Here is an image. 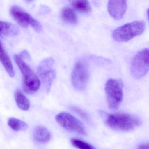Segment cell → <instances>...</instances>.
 Returning <instances> with one entry per match:
<instances>
[{
	"label": "cell",
	"instance_id": "44dd1931",
	"mask_svg": "<svg viewBox=\"0 0 149 149\" xmlns=\"http://www.w3.org/2000/svg\"><path fill=\"white\" fill-rule=\"evenodd\" d=\"M137 149H149V143L139 145Z\"/></svg>",
	"mask_w": 149,
	"mask_h": 149
},
{
	"label": "cell",
	"instance_id": "4fadbf2b",
	"mask_svg": "<svg viewBox=\"0 0 149 149\" xmlns=\"http://www.w3.org/2000/svg\"><path fill=\"white\" fill-rule=\"evenodd\" d=\"M34 137L38 142L45 143L50 141L51 138V135L46 128L43 126H38L35 129Z\"/></svg>",
	"mask_w": 149,
	"mask_h": 149
},
{
	"label": "cell",
	"instance_id": "d6986e66",
	"mask_svg": "<svg viewBox=\"0 0 149 149\" xmlns=\"http://www.w3.org/2000/svg\"><path fill=\"white\" fill-rule=\"evenodd\" d=\"M71 109L75 113L79 115L81 118H82L83 120H85L86 121H89V117H88V115L84 111L81 109L80 108L76 107H72L71 108Z\"/></svg>",
	"mask_w": 149,
	"mask_h": 149
},
{
	"label": "cell",
	"instance_id": "9c48e42d",
	"mask_svg": "<svg viewBox=\"0 0 149 149\" xmlns=\"http://www.w3.org/2000/svg\"><path fill=\"white\" fill-rule=\"evenodd\" d=\"M54 60L52 57L44 59L40 64L38 69V73L48 92L56 77L55 71L53 69Z\"/></svg>",
	"mask_w": 149,
	"mask_h": 149
},
{
	"label": "cell",
	"instance_id": "7a4b0ae2",
	"mask_svg": "<svg viewBox=\"0 0 149 149\" xmlns=\"http://www.w3.org/2000/svg\"><path fill=\"white\" fill-rule=\"evenodd\" d=\"M106 122L113 129L123 131H130L140 124L138 119L125 113L107 115Z\"/></svg>",
	"mask_w": 149,
	"mask_h": 149
},
{
	"label": "cell",
	"instance_id": "3957f363",
	"mask_svg": "<svg viewBox=\"0 0 149 149\" xmlns=\"http://www.w3.org/2000/svg\"><path fill=\"white\" fill-rule=\"evenodd\" d=\"M145 29L143 21H136L128 23L116 28L113 33V37L119 42H127L141 35Z\"/></svg>",
	"mask_w": 149,
	"mask_h": 149
},
{
	"label": "cell",
	"instance_id": "6da1fadb",
	"mask_svg": "<svg viewBox=\"0 0 149 149\" xmlns=\"http://www.w3.org/2000/svg\"><path fill=\"white\" fill-rule=\"evenodd\" d=\"M14 58L16 64L22 74L24 90L29 94L35 93L40 88V79L20 56L15 54Z\"/></svg>",
	"mask_w": 149,
	"mask_h": 149
},
{
	"label": "cell",
	"instance_id": "30bf717a",
	"mask_svg": "<svg viewBox=\"0 0 149 149\" xmlns=\"http://www.w3.org/2000/svg\"><path fill=\"white\" fill-rule=\"evenodd\" d=\"M127 8V1L123 0L109 1L107 8L110 15L116 20H120L125 15Z\"/></svg>",
	"mask_w": 149,
	"mask_h": 149
},
{
	"label": "cell",
	"instance_id": "7c38bea8",
	"mask_svg": "<svg viewBox=\"0 0 149 149\" xmlns=\"http://www.w3.org/2000/svg\"><path fill=\"white\" fill-rule=\"evenodd\" d=\"M0 62L10 77H15V73L10 59L3 48V45H0Z\"/></svg>",
	"mask_w": 149,
	"mask_h": 149
},
{
	"label": "cell",
	"instance_id": "5bb4252c",
	"mask_svg": "<svg viewBox=\"0 0 149 149\" xmlns=\"http://www.w3.org/2000/svg\"><path fill=\"white\" fill-rule=\"evenodd\" d=\"M15 97L17 105L20 109L24 111H27L29 109V101L19 89L17 90L15 92Z\"/></svg>",
	"mask_w": 149,
	"mask_h": 149
},
{
	"label": "cell",
	"instance_id": "ac0fdd59",
	"mask_svg": "<svg viewBox=\"0 0 149 149\" xmlns=\"http://www.w3.org/2000/svg\"><path fill=\"white\" fill-rule=\"evenodd\" d=\"M71 142L74 147L78 149H95L89 143L79 139L73 138L71 140Z\"/></svg>",
	"mask_w": 149,
	"mask_h": 149
},
{
	"label": "cell",
	"instance_id": "8fae6325",
	"mask_svg": "<svg viewBox=\"0 0 149 149\" xmlns=\"http://www.w3.org/2000/svg\"><path fill=\"white\" fill-rule=\"evenodd\" d=\"M19 33V28L17 25L8 22L0 21V36H15Z\"/></svg>",
	"mask_w": 149,
	"mask_h": 149
},
{
	"label": "cell",
	"instance_id": "ffe728a7",
	"mask_svg": "<svg viewBox=\"0 0 149 149\" xmlns=\"http://www.w3.org/2000/svg\"><path fill=\"white\" fill-rule=\"evenodd\" d=\"M20 57L22 58V59H28V58L29 57V53L27 52L26 51L24 50L21 53V55Z\"/></svg>",
	"mask_w": 149,
	"mask_h": 149
},
{
	"label": "cell",
	"instance_id": "7402d4cb",
	"mask_svg": "<svg viewBox=\"0 0 149 149\" xmlns=\"http://www.w3.org/2000/svg\"><path fill=\"white\" fill-rule=\"evenodd\" d=\"M147 15H148V17L149 20V8H148V9L147 10Z\"/></svg>",
	"mask_w": 149,
	"mask_h": 149
},
{
	"label": "cell",
	"instance_id": "8992f818",
	"mask_svg": "<svg viewBox=\"0 0 149 149\" xmlns=\"http://www.w3.org/2000/svg\"><path fill=\"white\" fill-rule=\"evenodd\" d=\"M10 12L14 20L22 27L28 28L31 26L37 32L42 31V26L39 22L20 7L12 6Z\"/></svg>",
	"mask_w": 149,
	"mask_h": 149
},
{
	"label": "cell",
	"instance_id": "2e32d148",
	"mask_svg": "<svg viewBox=\"0 0 149 149\" xmlns=\"http://www.w3.org/2000/svg\"><path fill=\"white\" fill-rule=\"evenodd\" d=\"M71 4L74 9L82 13H88L91 11V7L89 2L84 0H74Z\"/></svg>",
	"mask_w": 149,
	"mask_h": 149
},
{
	"label": "cell",
	"instance_id": "9a60e30c",
	"mask_svg": "<svg viewBox=\"0 0 149 149\" xmlns=\"http://www.w3.org/2000/svg\"><path fill=\"white\" fill-rule=\"evenodd\" d=\"M61 15L62 19L66 22L75 24L78 22V17L75 12L69 7H65L62 10Z\"/></svg>",
	"mask_w": 149,
	"mask_h": 149
},
{
	"label": "cell",
	"instance_id": "e0dca14e",
	"mask_svg": "<svg viewBox=\"0 0 149 149\" xmlns=\"http://www.w3.org/2000/svg\"><path fill=\"white\" fill-rule=\"evenodd\" d=\"M8 123L10 127L15 131L25 130L28 128L27 123L16 118H10Z\"/></svg>",
	"mask_w": 149,
	"mask_h": 149
},
{
	"label": "cell",
	"instance_id": "277c9868",
	"mask_svg": "<svg viewBox=\"0 0 149 149\" xmlns=\"http://www.w3.org/2000/svg\"><path fill=\"white\" fill-rule=\"evenodd\" d=\"M123 84L121 80L109 79L105 85V91L109 107L112 110L118 109L123 99Z\"/></svg>",
	"mask_w": 149,
	"mask_h": 149
},
{
	"label": "cell",
	"instance_id": "ba28073f",
	"mask_svg": "<svg viewBox=\"0 0 149 149\" xmlns=\"http://www.w3.org/2000/svg\"><path fill=\"white\" fill-rule=\"evenodd\" d=\"M56 121L66 130L86 135V131L82 123L69 113H61L56 117Z\"/></svg>",
	"mask_w": 149,
	"mask_h": 149
},
{
	"label": "cell",
	"instance_id": "52a82bcc",
	"mask_svg": "<svg viewBox=\"0 0 149 149\" xmlns=\"http://www.w3.org/2000/svg\"><path fill=\"white\" fill-rule=\"evenodd\" d=\"M89 79L88 66L84 61H78L72 73V82L73 87L77 91L84 90Z\"/></svg>",
	"mask_w": 149,
	"mask_h": 149
},
{
	"label": "cell",
	"instance_id": "5b68a950",
	"mask_svg": "<svg viewBox=\"0 0 149 149\" xmlns=\"http://www.w3.org/2000/svg\"><path fill=\"white\" fill-rule=\"evenodd\" d=\"M131 73L133 78L140 79L149 71V49L146 48L136 53L132 59Z\"/></svg>",
	"mask_w": 149,
	"mask_h": 149
}]
</instances>
